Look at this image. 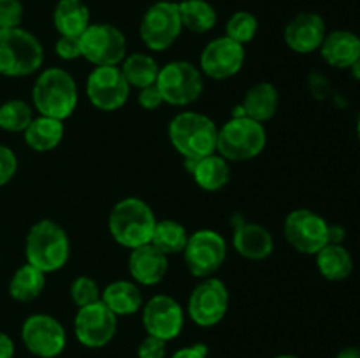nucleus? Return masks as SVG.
I'll return each instance as SVG.
<instances>
[{"instance_id":"nucleus-14","label":"nucleus","mask_w":360,"mask_h":358,"mask_svg":"<svg viewBox=\"0 0 360 358\" xmlns=\"http://www.w3.org/2000/svg\"><path fill=\"white\" fill-rule=\"evenodd\" d=\"M188 316L199 326H214L229 309V290L217 277H204L188 297Z\"/></svg>"},{"instance_id":"nucleus-19","label":"nucleus","mask_w":360,"mask_h":358,"mask_svg":"<svg viewBox=\"0 0 360 358\" xmlns=\"http://www.w3.org/2000/svg\"><path fill=\"white\" fill-rule=\"evenodd\" d=\"M326 35V21L316 13L297 14L285 27V42L299 55H308L320 49Z\"/></svg>"},{"instance_id":"nucleus-20","label":"nucleus","mask_w":360,"mask_h":358,"mask_svg":"<svg viewBox=\"0 0 360 358\" xmlns=\"http://www.w3.org/2000/svg\"><path fill=\"white\" fill-rule=\"evenodd\" d=\"M167 255L155 248L151 242L134 248L129 256V272L136 283L144 286L158 284L167 274Z\"/></svg>"},{"instance_id":"nucleus-23","label":"nucleus","mask_w":360,"mask_h":358,"mask_svg":"<svg viewBox=\"0 0 360 358\" xmlns=\"http://www.w3.org/2000/svg\"><path fill=\"white\" fill-rule=\"evenodd\" d=\"M185 165L197 185L206 192H218L231 179V167L220 154L213 153L204 158H185Z\"/></svg>"},{"instance_id":"nucleus-15","label":"nucleus","mask_w":360,"mask_h":358,"mask_svg":"<svg viewBox=\"0 0 360 358\" xmlns=\"http://www.w3.org/2000/svg\"><path fill=\"white\" fill-rule=\"evenodd\" d=\"M118 329V316L109 311L102 300L79 307L74 318L76 339L86 347H102L109 344Z\"/></svg>"},{"instance_id":"nucleus-9","label":"nucleus","mask_w":360,"mask_h":358,"mask_svg":"<svg viewBox=\"0 0 360 358\" xmlns=\"http://www.w3.org/2000/svg\"><path fill=\"white\" fill-rule=\"evenodd\" d=\"M227 242L214 230H197L188 235L183 258L188 272L195 277H211L225 262Z\"/></svg>"},{"instance_id":"nucleus-1","label":"nucleus","mask_w":360,"mask_h":358,"mask_svg":"<svg viewBox=\"0 0 360 358\" xmlns=\"http://www.w3.org/2000/svg\"><path fill=\"white\" fill-rule=\"evenodd\" d=\"M34 107L41 116L63 121L77 105V86L67 70L51 67L39 74L32 88Z\"/></svg>"},{"instance_id":"nucleus-13","label":"nucleus","mask_w":360,"mask_h":358,"mask_svg":"<svg viewBox=\"0 0 360 358\" xmlns=\"http://www.w3.org/2000/svg\"><path fill=\"white\" fill-rule=\"evenodd\" d=\"M129 95L130 84L118 65L95 67L88 76L86 97L90 104L101 111L111 112L123 107Z\"/></svg>"},{"instance_id":"nucleus-21","label":"nucleus","mask_w":360,"mask_h":358,"mask_svg":"<svg viewBox=\"0 0 360 358\" xmlns=\"http://www.w3.org/2000/svg\"><path fill=\"white\" fill-rule=\"evenodd\" d=\"M278 109V90L274 84L257 83L250 88L243 97L241 105L234 107L232 116H246L259 123H266L276 114Z\"/></svg>"},{"instance_id":"nucleus-25","label":"nucleus","mask_w":360,"mask_h":358,"mask_svg":"<svg viewBox=\"0 0 360 358\" xmlns=\"http://www.w3.org/2000/svg\"><path fill=\"white\" fill-rule=\"evenodd\" d=\"M101 300L116 316L136 314L143 307V295H141L139 286L132 281H112L102 290Z\"/></svg>"},{"instance_id":"nucleus-43","label":"nucleus","mask_w":360,"mask_h":358,"mask_svg":"<svg viewBox=\"0 0 360 358\" xmlns=\"http://www.w3.org/2000/svg\"><path fill=\"white\" fill-rule=\"evenodd\" d=\"M336 358H360V347H345V350H341L338 353Z\"/></svg>"},{"instance_id":"nucleus-12","label":"nucleus","mask_w":360,"mask_h":358,"mask_svg":"<svg viewBox=\"0 0 360 358\" xmlns=\"http://www.w3.org/2000/svg\"><path fill=\"white\" fill-rule=\"evenodd\" d=\"M21 340L32 354L55 358L67 346V333L62 323L49 314H32L21 326Z\"/></svg>"},{"instance_id":"nucleus-32","label":"nucleus","mask_w":360,"mask_h":358,"mask_svg":"<svg viewBox=\"0 0 360 358\" xmlns=\"http://www.w3.org/2000/svg\"><path fill=\"white\" fill-rule=\"evenodd\" d=\"M32 119H34L32 107L27 102L14 98V100H7L0 105V128L6 132H25Z\"/></svg>"},{"instance_id":"nucleus-3","label":"nucleus","mask_w":360,"mask_h":358,"mask_svg":"<svg viewBox=\"0 0 360 358\" xmlns=\"http://www.w3.org/2000/svg\"><path fill=\"white\" fill-rule=\"evenodd\" d=\"M70 242L67 232L51 220H41L30 228L25 241L27 263L44 274L56 272L67 263Z\"/></svg>"},{"instance_id":"nucleus-6","label":"nucleus","mask_w":360,"mask_h":358,"mask_svg":"<svg viewBox=\"0 0 360 358\" xmlns=\"http://www.w3.org/2000/svg\"><path fill=\"white\" fill-rule=\"evenodd\" d=\"M267 142L262 123L246 116H232L218 128L217 151L227 161H246L259 157Z\"/></svg>"},{"instance_id":"nucleus-36","label":"nucleus","mask_w":360,"mask_h":358,"mask_svg":"<svg viewBox=\"0 0 360 358\" xmlns=\"http://www.w3.org/2000/svg\"><path fill=\"white\" fill-rule=\"evenodd\" d=\"M18 171V158L11 147L0 144V186L7 185Z\"/></svg>"},{"instance_id":"nucleus-39","label":"nucleus","mask_w":360,"mask_h":358,"mask_svg":"<svg viewBox=\"0 0 360 358\" xmlns=\"http://www.w3.org/2000/svg\"><path fill=\"white\" fill-rule=\"evenodd\" d=\"M139 104L141 107L146 109V111H155V109H158L164 104V97H162L157 84L139 90Z\"/></svg>"},{"instance_id":"nucleus-28","label":"nucleus","mask_w":360,"mask_h":358,"mask_svg":"<svg viewBox=\"0 0 360 358\" xmlns=\"http://www.w3.org/2000/svg\"><path fill=\"white\" fill-rule=\"evenodd\" d=\"M120 69L130 88H137V90L157 84L158 72H160L157 60L144 53H134V55L125 56Z\"/></svg>"},{"instance_id":"nucleus-44","label":"nucleus","mask_w":360,"mask_h":358,"mask_svg":"<svg viewBox=\"0 0 360 358\" xmlns=\"http://www.w3.org/2000/svg\"><path fill=\"white\" fill-rule=\"evenodd\" d=\"M350 70H352V76H354L357 81H360V58L350 67Z\"/></svg>"},{"instance_id":"nucleus-42","label":"nucleus","mask_w":360,"mask_h":358,"mask_svg":"<svg viewBox=\"0 0 360 358\" xmlns=\"http://www.w3.org/2000/svg\"><path fill=\"white\" fill-rule=\"evenodd\" d=\"M345 239V228L340 225H329V242L333 244H341Z\"/></svg>"},{"instance_id":"nucleus-18","label":"nucleus","mask_w":360,"mask_h":358,"mask_svg":"<svg viewBox=\"0 0 360 358\" xmlns=\"http://www.w3.org/2000/svg\"><path fill=\"white\" fill-rule=\"evenodd\" d=\"M232 244L236 251L248 260L267 258L274 249L273 235L262 225L245 220L241 214L232 216Z\"/></svg>"},{"instance_id":"nucleus-4","label":"nucleus","mask_w":360,"mask_h":358,"mask_svg":"<svg viewBox=\"0 0 360 358\" xmlns=\"http://www.w3.org/2000/svg\"><path fill=\"white\" fill-rule=\"evenodd\" d=\"M169 139L183 158H204L217 151L218 126L200 112H179L169 123Z\"/></svg>"},{"instance_id":"nucleus-31","label":"nucleus","mask_w":360,"mask_h":358,"mask_svg":"<svg viewBox=\"0 0 360 358\" xmlns=\"http://www.w3.org/2000/svg\"><path fill=\"white\" fill-rule=\"evenodd\" d=\"M186 241H188L186 228L174 220L157 221L153 235H151V244L167 256L183 253Z\"/></svg>"},{"instance_id":"nucleus-35","label":"nucleus","mask_w":360,"mask_h":358,"mask_svg":"<svg viewBox=\"0 0 360 358\" xmlns=\"http://www.w3.org/2000/svg\"><path fill=\"white\" fill-rule=\"evenodd\" d=\"M21 20H23L21 0H0V30L20 27Z\"/></svg>"},{"instance_id":"nucleus-17","label":"nucleus","mask_w":360,"mask_h":358,"mask_svg":"<svg viewBox=\"0 0 360 358\" xmlns=\"http://www.w3.org/2000/svg\"><path fill=\"white\" fill-rule=\"evenodd\" d=\"M245 46L225 37L207 42L200 53V72L211 79H229L236 76L245 65Z\"/></svg>"},{"instance_id":"nucleus-7","label":"nucleus","mask_w":360,"mask_h":358,"mask_svg":"<svg viewBox=\"0 0 360 358\" xmlns=\"http://www.w3.org/2000/svg\"><path fill=\"white\" fill-rule=\"evenodd\" d=\"M157 88L160 90L164 102L185 107L202 95V72L185 60L169 62L158 72Z\"/></svg>"},{"instance_id":"nucleus-26","label":"nucleus","mask_w":360,"mask_h":358,"mask_svg":"<svg viewBox=\"0 0 360 358\" xmlns=\"http://www.w3.org/2000/svg\"><path fill=\"white\" fill-rule=\"evenodd\" d=\"M63 132H65L63 121L48 118V116H39V118L32 119V123L23 133L28 147L39 151V153H44V151L55 150L62 142Z\"/></svg>"},{"instance_id":"nucleus-2","label":"nucleus","mask_w":360,"mask_h":358,"mask_svg":"<svg viewBox=\"0 0 360 358\" xmlns=\"http://www.w3.org/2000/svg\"><path fill=\"white\" fill-rule=\"evenodd\" d=\"M157 218L144 200L129 197L115 204L109 213V232L123 248H139L151 242Z\"/></svg>"},{"instance_id":"nucleus-5","label":"nucleus","mask_w":360,"mask_h":358,"mask_svg":"<svg viewBox=\"0 0 360 358\" xmlns=\"http://www.w3.org/2000/svg\"><path fill=\"white\" fill-rule=\"evenodd\" d=\"M44 62V49L39 39L21 27L0 30V74L23 77L37 72Z\"/></svg>"},{"instance_id":"nucleus-8","label":"nucleus","mask_w":360,"mask_h":358,"mask_svg":"<svg viewBox=\"0 0 360 358\" xmlns=\"http://www.w3.org/2000/svg\"><path fill=\"white\" fill-rule=\"evenodd\" d=\"M79 41L81 56H84L95 67L120 65L127 56V39L115 25H90Z\"/></svg>"},{"instance_id":"nucleus-30","label":"nucleus","mask_w":360,"mask_h":358,"mask_svg":"<svg viewBox=\"0 0 360 358\" xmlns=\"http://www.w3.org/2000/svg\"><path fill=\"white\" fill-rule=\"evenodd\" d=\"M178 9L183 28L193 34H206L217 25V11L206 0H183Z\"/></svg>"},{"instance_id":"nucleus-24","label":"nucleus","mask_w":360,"mask_h":358,"mask_svg":"<svg viewBox=\"0 0 360 358\" xmlns=\"http://www.w3.org/2000/svg\"><path fill=\"white\" fill-rule=\"evenodd\" d=\"M53 23L60 35L81 37L90 27V11L83 0H58L53 13Z\"/></svg>"},{"instance_id":"nucleus-41","label":"nucleus","mask_w":360,"mask_h":358,"mask_svg":"<svg viewBox=\"0 0 360 358\" xmlns=\"http://www.w3.org/2000/svg\"><path fill=\"white\" fill-rule=\"evenodd\" d=\"M14 357V343L7 333L0 332V358Z\"/></svg>"},{"instance_id":"nucleus-22","label":"nucleus","mask_w":360,"mask_h":358,"mask_svg":"<svg viewBox=\"0 0 360 358\" xmlns=\"http://www.w3.org/2000/svg\"><path fill=\"white\" fill-rule=\"evenodd\" d=\"M320 55L330 67L350 69L360 58V37L348 30L330 32L320 46Z\"/></svg>"},{"instance_id":"nucleus-45","label":"nucleus","mask_w":360,"mask_h":358,"mask_svg":"<svg viewBox=\"0 0 360 358\" xmlns=\"http://www.w3.org/2000/svg\"><path fill=\"white\" fill-rule=\"evenodd\" d=\"M274 358H297V357H294V354H278V357Z\"/></svg>"},{"instance_id":"nucleus-34","label":"nucleus","mask_w":360,"mask_h":358,"mask_svg":"<svg viewBox=\"0 0 360 358\" xmlns=\"http://www.w3.org/2000/svg\"><path fill=\"white\" fill-rule=\"evenodd\" d=\"M101 288L95 283V279L88 276H79L70 284V298L77 307H84L94 302L101 300Z\"/></svg>"},{"instance_id":"nucleus-16","label":"nucleus","mask_w":360,"mask_h":358,"mask_svg":"<svg viewBox=\"0 0 360 358\" xmlns=\"http://www.w3.org/2000/svg\"><path fill=\"white\" fill-rule=\"evenodd\" d=\"M143 325L148 336L158 337L167 343L181 333L185 312L169 295H155L143 305Z\"/></svg>"},{"instance_id":"nucleus-27","label":"nucleus","mask_w":360,"mask_h":358,"mask_svg":"<svg viewBox=\"0 0 360 358\" xmlns=\"http://www.w3.org/2000/svg\"><path fill=\"white\" fill-rule=\"evenodd\" d=\"M315 256L316 267L327 281H343L354 270V258L343 244L329 242Z\"/></svg>"},{"instance_id":"nucleus-11","label":"nucleus","mask_w":360,"mask_h":358,"mask_svg":"<svg viewBox=\"0 0 360 358\" xmlns=\"http://www.w3.org/2000/svg\"><path fill=\"white\" fill-rule=\"evenodd\" d=\"M283 234L288 244L302 255H316L329 244V223L309 209H295L287 216Z\"/></svg>"},{"instance_id":"nucleus-37","label":"nucleus","mask_w":360,"mask_h":358,"mask_svg":"<svg viewBox=\"0 0 360 358\" xmlns=\"http://www.w3.org/2000/svg\"><path fill=\"white\" fill-rule=\"evenodd\" d=\"M56 55L60 56L65 62H72V60L79 58L81 56V41L79 37H65V35H60V39L56 41Z\"/></svg>"},{"instance_id":"nucleus-29","label":"nucleus","mask_w":360,"mask_h":358,"mask_svg":"<svg viewBox=\"0 0 360 358\" xmlns=\"http://www.w3.org/2000/svg\"><path fill=\"white\" fill-rule=\"evenodd\" d=\"M46 286V274L25 263L14 272L9 283V295L18 302H32L42 293Z\"/></svg>"},{"instance_id":"nucleus-40","label":"nucleus","mask_w":360,"mask_h":358,"mask_svg":"<svg viewBox=\"0 0 360 358\" xmlns=\"http://www.w3.org/2000/svg\"><path fill=\"white\" fill-rule=\"evenodd\" d=\"M207 347L202 346V344H195V346L183 347V350H178L171 358H206Z\"/></svg>"},{"instance_id":"nucleus-46","label":"nucleus","mask_w":360,"mask_h":358,"mask_svg":"<svg viewBox=\"0 0 360 358\" xmlns=\"http://www.w3.org/2000/svg\"><path fill=\"white\" fill-rule=\"evenodd\" d=\"M357 135H359V140H360V118H359V121H357Z\"/></svg>"},{"instance_id":"nucleus-10","label":"nucleus","mask_w":360,"mask_h":358,"mask_svg":"<svg viewBox=\"0 0 360 358\" xmlns=\"http://www.w3.org/2000/svg\"><path fill=\"white\" fill-rule=\"evenodd\" d=\"M183 30L178 4L157 2L144 13L139 34L151 51H165L178 41Z\"/></svg>"},{"instance_id":"nucleus-38","label":"nucleus","mask_w":360,"mask_h":358,"mask_svg":"<svg viewBox=\"0 0 360 358\" xmlns=\"http://www.w3.org/2000/svg\"><path fill=\"white\" fill-rule=\"evenodd\" d=\"M165 340L148 336L137 347V358H165Z\"/></svg>"},{"instance_id":"nucleus-33","label":"nucleus","mask_w":360,"mask_h":358,"mask_svg":"<svg viewBox=\"0 0 360 358\" xmlns=\"http://www.w3.org/2000/svg\"><path fill=\"white\" fill-rule=\"evenodd\" d=\"M257 30H259V21L248 11H239V13L232 14L231 20L227 21V27H225L227 37L239 42L241 46L252 42L255 39Z\"/></svg>"}]
</instances>
